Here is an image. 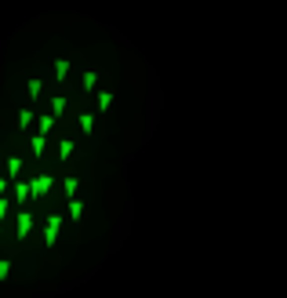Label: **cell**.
Here are the masks:
<instances>
[{
    "label": "cell",
    "mask_w": 287,
    "mask_h": 298,
    "mask_svg": "<svg viewBox=\"0 0 287 298\" xmlns=\"http://www.w3.org/2000/svg\"><path fill=\"white\" fill-rule=\"evenodd\" d=\"M87 29H48L0 66V298H33L98 262L116 226V182L138 142V66Z\"/></svg>",
    "instance_id": "obj_1"
}]
</instances>
